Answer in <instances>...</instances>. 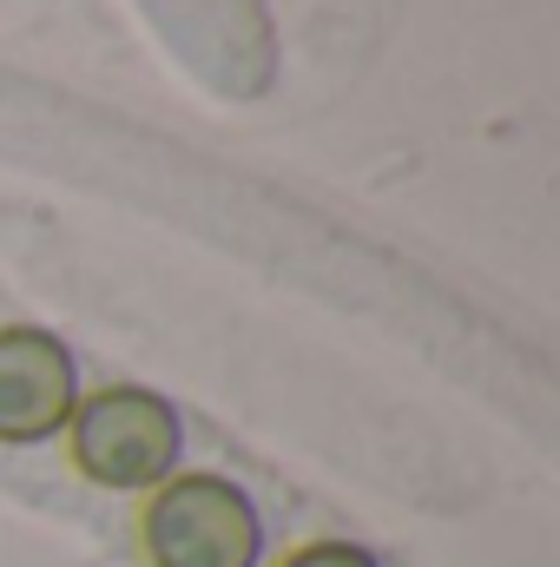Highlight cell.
<instances>
[{"instance_id": "1", "label": "cell", "mask_w": 560, "mask_h": 567, "mask_svg": "<svg viewBox=\"0 0 560 567\" xmlns=\"http://www.w3.org/2000/svg\"><path fill=\"white\" fill-rule=\"evenodd\" d=\"M265 522L251 495L225 475H178L145 508V561L152 567H258Z\"/></svg>"}, {"instance_id": "2", "label": "cell", "mask_w": 560, "mask_h": 567, "mask_svg": "<svg viewBox=\"0 0 560 567\" xmlns=\"http://www.w3.org/2000/svg\"><path fill=\"white\" fill-rule=\"evenodd\" d=\"M66 423H73V462L106 488L165 482L178 468V449H185L178 410L165 396H152V390H100Z\"/></svg>"}, {"instance_id": "3", "label": "cell", "mask_w": 560, "mask_h": 567, "mask_svg": "<svg viewBox=\"0 0 560 567\" xmlns=\"http://www.w3.org/2000/svg\"><path fill=\"white\" fill-rule=\"evenodd\" d=\"M80 377L60 337L0 330V442H46L73 416Z\"/></svg>"}, {"instance_id": "4", "label": "cell", "mask_w": 560, "mask_h": 567, "mask_svg": "<svg viewBox=\"0 0 560 567\" xmlns=\"http://www.w3.org/2000/svg\"><path fill=\"white\" fill-rule=\"evenodd\" d=\"M290 567H376L363 548H350V542H317V548H303Z\"/></svg>"}]
</instances>
